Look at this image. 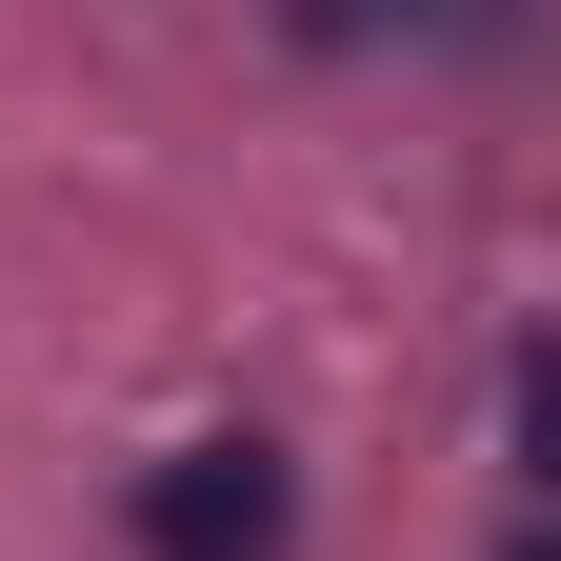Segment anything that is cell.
I'll use <instances>...</instances> for the list:
<instances>
[{
	"mask_svg": "<svg viewBox=\"0 0 561 561\" xmlns=\"http://www.w3.org/2000/svg\"><path fill=\"white\" fill-rule=\"evenodd\" d=\"M502 561H541V541H502Z\"/></svg>",
	"mask_w": 561,
	"mask_h": 561,
	"instance_id": "cell-3",
	"label": "cell"
},
{
	"mask_svg": "<svg viewBox=\"0 0 561 561\" xmlns=\"http://www.w3.org/2000/svg\"><path fill=\"white\" fill-rule=\"evenodd\" d=\"M301 541V481H280L261 442H181L140 461V561H280Z\"/></svg>",
	"mask_w": 561,
	"mask_h": 561,
	"instance_id": "cell-1",
	"label": "cell"
},
{
	"mask_svg": "<svg viewBox=\"0 0 561 561\" xmlns=\"http://www.w3.org/2000/svg\"><path fill=\"white\" fill-rule=\"evenodd\" d=\"M301 41H481L502 0H280Z\"/></svg>",
	"mask_w": 561,
	"mask_h": 561,
	"instance_id": "cell-2",
	"label": "cell"
}]
</instances>
